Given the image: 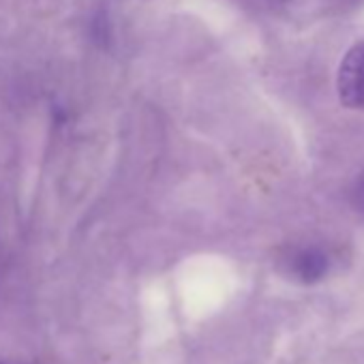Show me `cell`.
I'll return each mask as SVG.
<instances>
[{
	"mask_svg": "<svg viewBox=\"0 0 364 364\" xmlns=\"http://www.w3.org/2000/svg\"><path fill=\"white\" fill-rule=\"evenodd\" d=\"M328 255L319 249H302L289 257L291 274L302 283H315L328 272Z\"/></svg>",
	"mask_w": 364,
	"mask_h": 364,
	"instance_id": "2",
	"label": "cell"
},
{
	"mask_svg": "<svg viewBox=\"0 0 364 364\" xmlns=\"http://www.w3.org/2000/svg\"><path fill=\"white\" fill-rule=\"evenodd\" d=\"M336 92L345 107L364 112V41L343 56L336 73Z\"/></svg>",
	"mask_w": 364,
	"mask_h": 364,
	"instance_id": "1",
	"label": "cell"
},
{
	"mask_svg": "<svg viewBox=\"0 0 364 364\" xmlns=\"http://www.w3.org/2000/svg\"><path fill=\"white\" fill-rule=\"evenodd\" d=\"M270 3H283V0H270Z\"/></svg>",
	"mask_w": 364,
	"mask_h": 364,
	"instance_id": "3",
	"label": "cell"
}]
</instances>
